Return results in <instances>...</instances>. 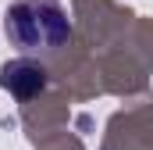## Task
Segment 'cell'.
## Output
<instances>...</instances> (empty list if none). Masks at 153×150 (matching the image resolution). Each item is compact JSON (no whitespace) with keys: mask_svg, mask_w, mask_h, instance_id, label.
<instances>
[{"mask_svg":"<svg viewBox=\"0 0 153 150\" xmlns=\"http://www.w3.org/2000/svg\"><path fill=\"white\" fill-rule=\"evenodd\" d=\"M4 32L25 54H53L68 46L71 22L61 0H11L4 11Z\"/></svg>","mask_w":153,"mask_h":150,"instance_id":"obj_1","label":"cell"},{"mask_svg":"<svg viewBox=\"0 0 153 150\" xmlns=\"http://www.w3.org/2000/svg\"><path fill=\"white\" fill-rule=\"evenodd\" d=\"M0 89H7L14 100H32L46 89V64L36 57H14L0 64Z\"/></svg>","mask_w":153,"mask_h":150,"instance_id":"obj_2","label":"cell"}]
</instances>
